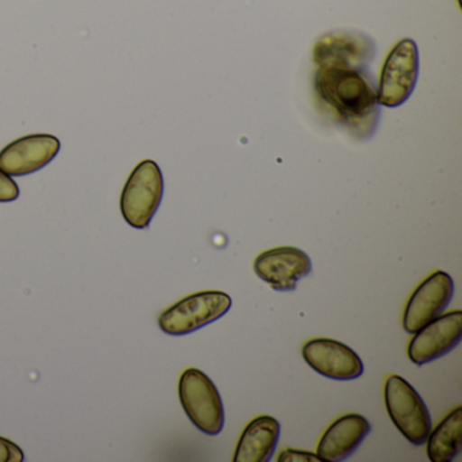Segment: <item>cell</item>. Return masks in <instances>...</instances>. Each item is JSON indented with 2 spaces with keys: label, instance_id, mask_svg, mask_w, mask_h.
Listing matches in <instances>:
<instances>
[{
  "label": "cell",
  "instance_id": "obj_1",
  "mask_svg": "<svg viewBox=\"0 0 462 462\" xmlns=\"http://www.w3.org/2000/svg\"><path fill=\"white\" fill-rule=\"evenodd\" d=\"M315 91L327 112L351 134L367 139L374 134L381 110L367 69L319 67Z\"/></svg>",
  "mask_w": 462,
  "mask_h": 462
},
{
  "label": "cell",
  "instance_id": "obj_2",
  "mask_svg": "<svg viewBox=\"0 0 462 462\" xmlns=\"http://www.w3.org/2000/svg\"><path fill=\"white\" fill-rule=\"evenodd\" d=\"M163 193L164 180L161 167L150 159L140 162L129 175L121 193L120 208L124 220L132 228H148L161 207Z\"/></svg>",
  "mask_w": 462,
  "mask_h": 462
},
{
  "label": "cell",
  "instance_id": "obj_3",
  "mask_svg": "<svg viewBox=\"0 0 462 462\" xmlns=\"http://www.w3.org/2000/svg\"><path fill=\"white\" fill-rule=\"evenodd\" d=\"M180 404L191 423L204 432L215 437L220 434L226 423L223 400L213 381L196 367L186 369L180 378Z\"/></svg>",
  "mask_w": 462,
  "mask_h": 462
},
{
  "label": "cell",
  "instance_id": "obj_4",
  "mask_svg": "<svg viewBox=\"0 0 462 462\" xmlns=\"http://www.w3.org/2000/svg\"><path fill=\"white\" fill-rule=\"evenodd\" d=\"M386 411L402 437L415 446L426 443L432 430L431 416L418 391L404 378L389 375L385 383Z\"/></svg>",
  "mask_w": 462,
  "mask_h": 462
},
{
  "label": "cell",
  "instance_id": "obj_5",
  "mask_svg": "<svg viewBox=\"0 0 462 462\" xmlns=\"http://www.w3.org/2000/svg\"><path fill=\"white\" fill-rule=\"evenodd\" d=\"M231 307L232 299L224 291H199L164 310L158 323L164 334L183 337L223 318Z\"/></svg>",
  "mask_w": 462,
  "mask_h": 462
},
{
  "label": "cell",
  "instance_id": "obj_6",
  "mask_svg": "<svg viewBox=\"0 0 462 462\" xmlns=\"http://www.w3.org/2000/svg\"><path fill=\"white\" fill-rule=\"evenodd\" d=\"M419 77V51L415 42L402 39L389 52L377 88L378 104L402 106L415 90Z\"/></svg>",
  "mask_w": 462,
  "mask_h": 462
},
{
  "label": "cell",
  "instance_id": "obj_7",
  "mask_svg": "<svg viewBox=\"0 0 462 462\" xmlns=\"http://www.w3.org/2000/svg\"><path fill=\"white\" fill-rule=\"evenodd\" d=\"M454 281L450 274L437 270L415 289L408 300L402 326L408 334H415L421 327L445 312L453 300Z\"/></svg>",
  "mask_w": 462,
  "mask_h": 462
},
{
  "label": "cell",
  "instance_id": "obj_8",
  "mask_svg": "<svg viewBox=\"0 0 462 462\" xmlns=\"http://www.w3.org/2000/svg\"><path fill=\"white\" fill-rule=\"evenodd\" d=\"M408 345V356L415 365L437 361L453 351L462 339V312L438 316L416 331Z\"/></svg>",
  "mask_w": 462,
  "mask_h": 462
},
{
  "label": "cell",
  "instance_id": "obj_9",
  "mask_svg": "<svg viewBox=\"0 0 462 462\" xmlns=\"http://www.w3.org/2000/svg\"><path fill=\"white\" fill-rule=\"evenodd\" d=\"M302 358L323 377L329 380L351 381L364 374V362L358 354L339 340L318 337L302 347Z\"/></svg>",
  "mask_w": 462,
  "mask_h": 462
},
{
  "label": "cell",
  "instance_id": "obj_10",
  "mask_svg": "<svg viewBox=\"0 0 462 462\" xmlns=\"http://www.w3.org/2000/svg\"><path fill=\"white\" fill-rule=\"evenodd\" d=\"M372 39L358 32H332L324 34L313 48V61L318 67H346L366 69L374 58Z\"/></svg>",
  "mask_w": 462,
  "mask_h": 462
},
{
  "label": "cell",
  "instance_id": "obj_11",
  "mask_svg": "<svg viewBox=\"0 0 462 462\" xmlns=\"http://www.w3.org/2000/svg\"><path fill=\"white\" fill-rule=\"evenodd\" d=\"M254 272L273 291H293L299 281L312 272V261L300 248H272L256 256Z\"/></svg>",
  "mask_w": 462,
  "mask_h": 462
},
{
  "label": "cell",
  "instance_id": "obj_12",
  "mask_svg": "<svg viewBox=\"0 0 462 462\" xmlns=\"http://www.w3.org/2000/svg\"><path fill=\"white\" fill-rule=\"evenodd\" d=\"M60 140L53 134L21 137L0 151V170L10 177H26L44 169L60 152Z\"/></svg>",
  "mask_w": 462,
  "mask_h": 462
},
{
  "label": "cell",
  "instance_id": "obj_13",
  "mask_svg": "<svg viewBox=\"0 0 462 462\" xmlns=\"http://www.w3.org/2000/svg\"><path fill=\"white\" fill-rule=\"evenodd\" d=\"M372 431L369 420L359 413H347L334 421L321 437L319 458L323 462H340L350 458Z\"/></svg>",
  "mask_w": 462,
  "mask_h": 462
},
{
  "label": "cell",
  "instance_id": "obj_14",
  "mask_svg": "<svg viewBox=\"0 0 462 462\" xmlns=\"http://www.w3.org/2000/svg\"><path fill=\"white\" fill-rule=\"evenodd\" d=\"M281 424L269 415L253 419L245 427L237 442L235 462L272 461L278 442H280Z\"/></svg>",
  "mask_w": 462,
  "mask_h": 462
},
{
  "label": "cell",
  "instance_id": "obj_15",
  "mask_svg": "<svg viewBox=\"0 0 462 462\" xmlns=\"http://www.w3.org/2000/svg\"><path fill=\"white\" fill-rule=\"evenodd\" d=\"M426 442L430 461H454L462 448V408L457 407L448 412L434 431L431 430Z\"/></svg>",
  "mask_w": 462,
  "mask_h": 462
},
{
  "label": "cell",
  "instance_id": "obj_16",
  "mask_svg": "<svg viewBox=\"0 0 462 462\" xmlns=\"http://www.w3.org/2000/svg\"><path fill=\"white\" fill-rule=\"evenodd\" d=\"M25 461V453L23 448L7 439L0 437V462H23Z\"/></svg>",
  "mask_w": 462,
  "mask_h": 462
},
{
  "label": "cell",
  "instance_id": "obj_17",
  "mask_svg": "<svg viewBox=\"0 0 462 462\" xmlns=\"http://www.w3.org/2000/svg\"><path fill=\"white\" fill-rule=\"evenodd\" d=\"M20 197V188L13 177L0 170V202H13Z\"/></svg>",
  "mask_w": 462,
  "mask_h": 462
},
{
  "label": "cell",
  "instance_id": "obj_18",
  "mask_svg": "<svg viewBox=\"0 0 462 462\" xmlns=\"http://www.w3.org/2000/svg\"><path fill=\"white\" fill-rule=\"evenodd\" d=\"M278 461L280 462H319L321 461L319 458L318 454L310 453V451L304 450H294V448H286V450L281 451L278 456Z\"/></svg>",
  "mask_w": 462,
  "mask_h": 462
}]
</instances>
